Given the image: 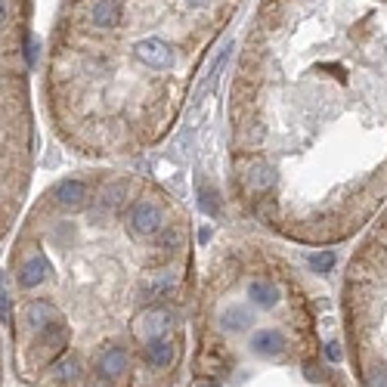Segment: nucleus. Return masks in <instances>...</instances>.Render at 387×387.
<instances>
[{
	"instance_id": "obj_6",
	"label": "nucleus",
	"mask_w": 387,
	"mask_h": 387,
	"mask_svg": "<svg viewBox=\"0 0 387 387\" xmlns=\"http://www.w3.org/2000/svg\"><path fill=\"white\" fill-rule=\"evenodd\" d=\"M127 350H121V347H106L102 354L97 356V372L102 375V378H118V375H124L127 372Z\"/></svg>"
},
{
	"instance_id": "obj_14",
	"label": "nucleus",
	"mask_w": 387,
	"mask_h": 387,
	"mask_svg": "<svg viewBox=\"0 0 387 387\" xmlns=\"http://www.w3.org/2000/svg\"><path fill=\"white\" fill-rule=\"evenodd\" d=\"M251 322V313H248L245 307H229L227 313H223V325L232 332H239V329H245V325Z\"/></svg>"
},
{
	"instance_id": "obj_8",
	"label": "nucleus",
	"mask_w": 387,
	"mask_h": 387,
	"mask_svg": "<svg viewBox=\"0 0 387 387\" xmlns=\"http://www.w3.org/2000/svg\"><path fill=\"white\" fill-rule=\"evenodd\" d=\"M90 22L97 28H115V25H121V4L118 0H97L90 10Z\"/></svg>"
},
{
	"instance_id": "obj_20",
	"label": "nucleus",
	"mask_w": 387,
	"mask_h": 387,
	"mask_svg": "<svg viewBox=\"0 0 387 387\" xmlns=\"http://www.w3.org/2000/svg\"><path fill=\"white\" fill-rule=\"evenodd\" d=\"M25 62H28V65H34V62H38V44H34L31 38L25 40Z\"/></svg>"
},
{
	"instance_id": "obj_7",
	"label": "nucleus",
	"mask_w": 387,
	"mask_h": 387,
	"mask_svg": "<svg viewBox=\"0 0 387 387\" xmlns=\"http://www.w3.org/2000/svg\"><path fill=\"white\" fill-rule=\"evenodd\" d=\"M282 347H285V338L276 329H261L251 334V350L257 356H279Z\"/></svg>"
},
{
	"instance_id": "obj_4",
	"label": "nucleus",
	"mask_w": 387,
	"mask_h": 387,
	"mask_svg": "<svg viewBox=\"0 0 387 387\" xmlns=\"http://www.w3.org/2000/svg\"><path fill=\"white\" fill-rule=\"evenodd\" d=\"M47 276H50V263H47V257L40 251H34L28 261L19 266V285L22 288H38Z\"/></svg>"
},
{
	"instance_id": "obj_16",
	"label": "nucleus",
	"mask_w": 387,
	"mask_h": 387,
	"mask_svg": "<svg viewBox=\"0 0 387 387\" xmlns=\"http://www.w3.org/2000/svg\"><path fill=\"white\" fill-rule=\"evenodd\" d=\"M366 387H387V369H372V372L366 375Z\"/></svg>"
},
{
	"instance_id": "obj_5",
	"label": "nucleus",
	"mask_w": 387,
	"mask_h": 387,
	"mask_svg": "<svg viewBox=\"0 0 387 387\" xmlns=\"http://www.w3.org/2000/svg\"><path fill=\"white\" fill-rule=\"evenodd\" d=\"M168 325H170L168 310H146L140 320H136V334L146 341H152V338H161V334L168 332Z\"/></svg>"
},
{
	"instance_id": "obj_15",
	"label": "nucleus",
	"mask_w": 387,
	"mask_h": 387,
	"mask_svg": "<svg viewBox=\"0 0 387 387\" xmlns=\"http://www.w3.org/2000/svg\"><path fill=\"white\" fill-rule=\"evenodd\" d=\"M310 266H313V273H329L334 266V251H316L307 257Z\"/></svg>"
},
{
	"instance_id": "obj_18",
	"label": "nucleus",
	"mask_w": 387,
	"mask_h": 387,
	"mask_svg": "<svg viewBox=\"0 0 387 387\" xmlns=\"http://www.w3.org/2000/svg\"><path fill=\"white\" fill-rule=\"evenodd\" d=\"M199 205H202V211H205V214H211V217L217 214V202H214V195H211V192H202Z\"/></svg>"
},
{
	"instance_id": "obj_12",
	"label": "nucleus",
	"mask_w": 387,
	"mask_h": 387,
	"mask_svg": "<svg viewBox=\"0 0 387 387\" xmlns=\"http://www.w3.org/2000/svg\"><path fill=\"white\" fill-rule=\"evenodd\" d=\"M84 195H87V189H84L81 180H62L56 186V202L65 205V208H77L84 202Z\"/></svg>"
},
{
	"instance_id": "obj_21",
	"label": "nucleus",
	"mask_w": 387,
	"mask_h": 387,
	"mask_svg": "<svg viewBox=\"0 0 387 387\" xmlns=\"http://www.w3.org/2000/svg\"><path fill=\"white\" fill-rule=\"evenodd\" d=\"M325 354H329V359H332V363H338V359H341V350H338V344H332V347L325 350Z\"/></svg>"
},
{
	"instance_id": "obj_19",
	"label": "nucleus",
	"mask_w": 387,
	"mask_h": 387,
	"mask_svg": "<svg viewBox=\"0 0 387 387\" xmlns=\"http://www.w3.org/2000/svg\"><path fill=\"white\" fill-rule=\"evenodd\" d=\"M174 285V276L170 273H165V276H158V279H152V291L158 295V291H165V288H170Z\"/></svg>"
},
{
	"instance_id": "obj_13",
	"label": "nucleus",
	"mask_w": 387,
	"mask_h": 387,
	"mask_svg": "<svg viewBox=\"0 0 387 387\" xmlns=\"http://www.w3.org/2000/svg\"><path fill=\"white\" fill-rule=\"evenodd\" d=\"M53 375H56V381L72 384V381H77V378H81V363H77L75 356H65L62 363L53 366Z\"/></svg>"
},
{
	"instance_id": "obj_2",
	"label": "nucleus",
	"mask_w": 387,
	"mask_h": 387,
	"mask_svg": "<svg viewBox=\"0 0 387 387\" xmlns=\"http://www.w3.org/2000/svg\"><path fill=\"white\" fill-rule=\"evenodd\" d=\"M131 229L136 236H158L161 232V211L152 202H140L131 211Z\"/></svg>"
},
{
	"instance_id": "obj_3",
	"label": "nucleus",
	"mask_w": 387,
	"mask_h": 387,
	"mask_svg": "<svg viewBox=\"0 0 387 387\" xmlns=\"http://www.w3.org/2000/svg\"><path fill=\"white\" fill-rule=\"evenodd\" d=\"M22 322L28 325L31 332H47L50 325L56 322V307L47 304V300H28V304L22 307Z\"/></svg>"
},
{
	"instance_id": "obj_11",
	"label": "nucleus",
	"mask_w": 387,
	"mask_h": 387,
	"mask_svg": "<svg viewBox=\"0 0 387 387\" xmlns=\"http://www.w3.org/2000/svg\"><path fill=\"white\" fill-rule=\"evenodd\" d=\"M174 356H177V347L170 344L168 338H152V341H146V359H149L152 366H158V369H165L174 363Z\"/></svg>"
},
{
	"instance_id": "obj_17",
	"label": "nucleus",
	"mask_w": 387,
	"mask_h": 387,
	"mask_svg": "<svg viewBox=\"0 0 387 387\" xmlns=\"http://www.w3.org/2000/svg\"><path fill=\"white\" fill-rule=\"evenodd\" d=\"M0 322H10V291H6V285L0 288Z\"/></svg>"
},
{
	"instance_id": "obj_22",
	"label": "nucleus",
	"mask_w": 387,
	"mask_h": 387,
	"mask_svg": "<svg viewBox=\"0 0 387 387\" xmlns=\"http://www.w3.org/2000/svg\"><path fill=\"white\" fill-rule=\"evenodd\" d=\"M186 4H189V6H205L208 0H186Z\"/></svg>"
},
{
	"instance_id": "obj_1",
	"label": "nucleus",
	"mask_w": 387,
	"mask_h": 387,
	"mask_svg": "<svg viewBox=\"0 0 387 387\" xmlns=\"http://www.w3.org/2000/svg\"><path fill=\"white\" fill-rule=\"evenodd\" d=\"M133 56L140 59L143 65H149V68H170V65H174V50H170L165 40H158V38L136 40Z\"/></svg>"
},
{
	"instance_id": "obj_9",
	"label": "nucleus",
	"mask_w": 387,
	"mask_h": 387,
	"mask_svg": "<svg viewBox=\"0 0 387 387\" xmlns=\"http://www.w3.org/2000/svg\"><path fill=\"white\" fill-rule=\"evenodd\" d=\"M245 183L251 192H266V189L276 186V170L266 165V161H254V165L245 170Z\"/></svg>"
},
{
	"instance_id": "obj_10",
	"label": "nucleus",
	"mask_w": 387,
	"mask_h": 387,
	"mask_svg": "<svg viewBox=\"0 0 387 387\" xmlns=\"http://www.w3.org/2000/svg\"><path fill=\"white\" fill-rule=\"evenodd\" d=\"M248 298H251L254 307L270 310V307L279 304V288L273 285V282H266V279H254L251 285H248Z\"/></svg>"
},
{
	"instance_id": "obj_23",
	"label": "nucleus",
	"mask_w": 387,
	"mask_h": 387,
	"mask_svg": "<svg viewBox=\"0 0 387 387\" xmlns=\"http://www.w3.org/2000/svg\"><path fill=\"white\" fill-rule=\"evenodd\" d=\"M195 387H220V384H214V381H199Z\"/></svg>"
}]
</instances>
